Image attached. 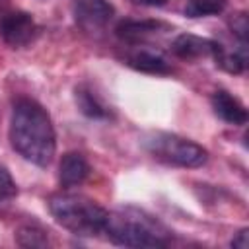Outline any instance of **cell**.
I'll use <instances>...</instances> for the list:
<instances>
[{
  "label": "cell",
  "mask_w": 249,
  "mask_h": 249,
  "mask_svg": "<svg viewBox=\"0 0 249 249\" xmlns=\"http://www.w3.org/2000/svg\"><path fill=\"white\" fill-rule=\"evenodd\" d=\"M169 31V25L158 19H123L115 33L128 45H146L150 39Z\"/></svg>",
  "instance_id": "cell-7"
},
{
  "label": "cell",
  "mask_w": 249,
  "mask_h": 249,
  "mask_svg": "<svg viewBox=\"0 0 249 249\" xmlns=\"http://www.w3.org/2000/svg\"><path fill=\"white\" fill-rule=\"evenodd\" d=\"M74 99L80 109L89 119H111L113 111L101 97V93L91 86V84H80L74 89Z\"/></svg>",
  "instance_id": "cell-10"
},
{
  "label": "cell",
  "mask_w": 249,
  "mask_h": 249,
  "mask_svg": "<svg viewBox=\"0 0 249 249\" xmlns=\"http://www.w3.org/2000/svg\"><path fill=\"white\" fill-rule=\"evenodd\" d=\"M212 58L216 60V64L230 72V74H243L247 68V45H239L235 49H226L224 45H220L216 41V49Z\"/></svg>",
  "instance_id": "cell-13"
},
{
  "label": "cell",
  "mask_w": 249,
  "mask_h": 249,
  "mask_svg": "<svg viewBox=\"0 0 249 249\" xmlns=\"http://www.w3.org/2000/svg\"><path fill=\"white\" fill-rule=\"evenodd\" d=\"M212 109L214 113L228 124H235V126H241L247 123V109L245 105L233 97L230 91L226 89H216L212 93Z\"/></svg>",
  "instance_id": "cell-11"
},
{
  "label": "cell",
  "mask_w": 249,
  "mask_h": 249,
  "mask_svg": "<svg viewBox=\"0 0 249 249\" xmlns=\"http://www.w3.org/2000/svg\"><path fill=\"white\" fill-rule=\"evenodd\" d=\"M124 62L138 70V72H144V74H158V76H163V74H171V64L167 62V58L156 51V49H150L148 45H132V49L124 54Z\"/></svg>",
  "instance_id": "cell-8"
},
{
  "label": "cell",
  "mask_w": 249,
  "mask_h": 249,
  "mask_svg": "<svg viewBox=\"0 0 249 249\" xmlns=\"http://www.w3.org/2000/svg\"><path fill=\"white\" fill-rule=\"evenodd\" d=\"M103 233L124 247H165L171 243L169 230L138 208L107 212Z\"/></svg>",
  "instance_id": "cell-2"
},
{
  "label": "cell",
  "mask_w": 249,
  "mask_h": 249,
  "mask_svg": "<svg viewBox=\"0 0 249 249\" xmlns=\"http://www.w3.org/2000/svg\"><path fill=\"white\" fill-rule=\"evenodd\" d=\"M226 6H228V0H187L185 16H189V18L218 16L226 10Z\"/></svg>",
  "instance_id": "cell-15"
},
{
  "label": "cell",
  "mask_w": 249,
  "mask_h": 249,
  "mask_svg": "<svg viewBox=\"0 0 249 249\" xmlns=\"http://www.w3.org/2000/svg\"><path fill=\"white\" fill-rule=\"evenodd\" d=\"M144 146L156 160L177 167H200L208 161L206 148L171 132H152L144 138Z\"/></svg>",
  "instance_id": "cell-4"
},
{
  "label": "cell",
  "mask_w": 249,
  "mask_h": 249,
  "mask_svg": "<svg viewBox=\"0 0 249 249\" xmlns=\"http://www.w3.org/2000/svg\"><path fill=\"white\" fill-rule=\"evenodd\" d=\"M138 6H148V8H156V6H163L167 0H132Z\"/></svg>",
  "instance_id": "cell-19"
},
{
  "label": "cell",
  "mask_w": 249,
  "mask_h": 249,
  "mask_svg": "<svg viewBox=\"0 0 249 249\" xmlns=\"http://www.w3.org/2000/svg\"><path fill=\"white\" fill-rule=\"evenodd\" d=\"M10 144L27 161L45 167L56 152V134L53 121L43 105L35 99L19 97L12 107Z\"/></svg>",
  "instance_id": "cell-1"
},
{
  "label": "cell",
  "mask_w": 249,
  "mask_h": 249,
  "mask_svg": "<svg viewBox=\"0 0 249 249\" xmlns=\"http://www.w3.org/2000/svg\"><path fill=\"white\" fill-rule=\"evenodd\" d=\"M216 49V41L198 37L193 33H181L171 41V53L183 60H196L204 56H212Z\"/></svg>",
  "instance_id": "cell-9"
},
{
  "label": "cell",
  "mask_w": 249,
  "mask_h": 249,
  "mask_svg": "<svg viewBox=\"0 0 249 249\" xmlns=\"http://www.w3.org/2000/svg\"><path fill=\"white\" fill-rule=\"evenodd\" d=\"M39 35V25L35 18L21 10L6 12L0 18V37L12 49L29 47Z\"/></svg>",
  "instance_id": "cell-5"
},
{
  "label": "cell",
  "mask_w": 249,
  "mask_h": 249,
  "mask_svg": "<svg viewBox=\"0 0 249 249\" xmlns=\"http://www.w3.org/2000/svg\"><path fill=\"white\" fill-rule=\"evenodd\" d=\"M89 171V163L80 152H68L62 156L58 165V183L66 189L82 185L88 179Z\"/></svg>",
  "instance_id": "cell-12"
},
{
  "label": "cell",
  "mask_w": 249,
  "mask_h": 249,
  "mask_svg": "<svg viewBox=\"0 0 249 249\" xmlns=\"http://www.w3.org/2000/svg\"><path fill=\"white\" fill-rule=\"evenodd\" d=\"M230 245H231L233 249H247V247H249V230H247V228L239 230V231L235 233V237L231 239Z\"/></svg>",
  "instance_id": "cell-18"
},
{
  "label": "cell",
  "mask_w": 249,
  "mask_h": 249,
  "mask_svg": "<svg viewBox=\"0 0 249 249\" xmlns=\"http://www.w3.org/2000/svg\"><path fill=\"white\" fill-rule=\"evenodd\" d=\"M113 14L115 10L107 0H72L74 21L86 33L103 31Z\"/></svg>",
  "instance_id": "cell-6"
},
{
  "label": "cell",
  "mask_w": 249,
  "mask_h": 249,
  "mask_svg": "<svg viewBox=\"0 0 249 249\" xmlns=\"http://www.w3.org/2000/svg\"><path fill=\"white\" fill-rule=\"evenodd\" d=\"M230 29L235 35V39L239 43H247V33H249V21H247V14L245 12H237L231 16L230 19Z\"/></svg>",
  "instance_id": "cell-17"
},
{
  "label": "cell",
  "mask_w": 249,
  "mask_h": 249,
  "mask_svg": "<svg viewBox=\"0 0 249 249\" xmlns=\"http://www.w3.org/2000/svg\"><path fill=\"white\" fill-rule=\"evenodd\" d=\"M16 196H18V185L12 173L8 171V167L0 165V210L8 208Z\"/></svg>",
  "instance_id": "cell-16"
},
{
  "label": "cell",
  "mask_w": 249,
  "mask_h": 249,
  "mask_svg": "<svg viewBox=\"0 0 249 249\" xmlns=\"http://www.w3.org/2000/svg\"><path fill=\"white\" fill-rule=\"evenodd\" d=\"M49 210L53 218L74 235L93 237L103 233L107 210L86 195L54 193L49 196Z\"/></svg>",
  "instance_id": "cell-3"
},
{
  "label": "cell",
  "mask_w": 249,
  "mask_h": 249,
  "mask_svg": "<svg viewBox=\"0 0 249 249\" xmlns=\"http://www.w3.org/2000/svg\"><path fill=\"white\" fill-rule=\"evenodd\" d=\"M16 241L21 247H49L51 239L45 228L39 224H23L16 231Z\"/></svg>",
  "instance_id": "cell-14"
}]
</instances>
